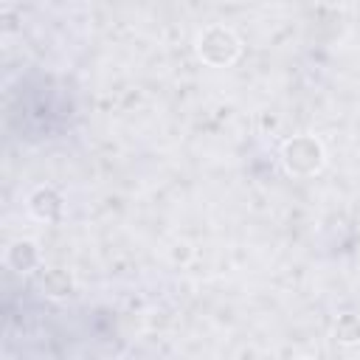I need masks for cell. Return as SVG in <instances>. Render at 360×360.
Returning a JSON list of instances; mask_svg holds the SVG:
<instances>
[{
    "instance_id": "2",
    "label": "cell",
    "mask_w": 360,
    "mask_h": 360,
    "mask_svg": "<svg viewBox=\"0 0 360 360\" xmlns=\"http://www.w3.org/2000/svg\"><path fill=\"white\" fill-rule=\"evenodd\" d=\"M281 158H284L287 172H292V174H312L323 163V149H321V143L315 138L298 135V138L284 143Z\"/></svg>"
},
{
    "instance_id": "1",
    "label": "cell",
    "mask_w": 360,
    "mask_h": 360,
    "mask_svg": "<svg viewBox=\"0 0 360 360\" xmlns=\"http://www.w3.org/2000/svg\"><path fill=\"white\" fill-rule=\"evenodd\" d=\"M197 53L208 65H231L239 56V39L222 25H211L197 37Z\"/></svg>"
},
{
    "instance_id": "4",
    "label": "cell",
    "mask_w": 360,
    "mask_h": 360,
    "mask_svg": "<svg viewBox=\"0 0 360 360\" xmlns=\"http://www.w3.org/2000/svg\"><path fill=\"white\" fill-rule=\"evenodd\" d=\"M20 256V262L14 264V270L17 273H28L37 262H39V253H37V245L34 242H28V239H20V242H14L11 248H8V253H6V262L8 259H17Z\"/></svg>"
},
{
    "instance_id": "3",
    "label": "cell",
    "mask_w": 360,
    "mask_h": 360,
    "mask_svg": "<svg viewBox=\"0 0 360 360\" xmlns=\"http://www.w3.org/2000/svg\"><path fill=\"white\" fill-rule=\"evenodd\" d=\"M28 208H31V214L39 217V219H53L56 211H59V197H56L51 188H37V191L31 194V200H28Z\"/></svg>"
}]
</instances>
